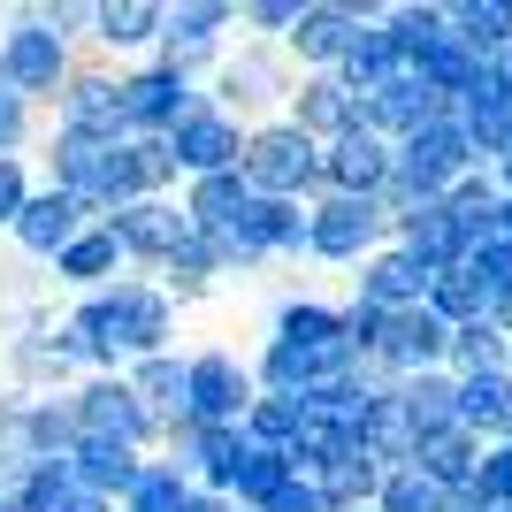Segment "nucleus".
I'll list each match as a JSON object with an SVG mask.
<instances>
[{
  "label": "nucleus",
  "mask_w": 512,
  "mask_h": 512,
  "mask_svg": "<svg viewBox=\"0 0 512 512\" xmlns=\"http://www.w3.org/2000/svg\"><path fill=\"white\" fill-rule=\"evenodd\" d=\"M176 321H184V306L153 276H123V283H107V291L69 306L54 321V344H62V360L77 375H123L138 360L176 352Z\"/></svg>",
  "instance_id": "f257e3e1"
},
{
  "label": "nucleus",
  "mask_w": 512,
  "mask_h": 512,
  "mask_svg": "<svg viewBox=\"0 0 512 512\" xmlns=\"http://www.w3.org/2000/svg\"><path fill=\"white\" fill-rule=\"evenodd\" d=\"M291 92H299V69L268 39H230L222 62H214V77H207V107H222V115L245 123V130L291 115Z\"/></svg>",
  "instance_id": "f03ea898"
},
{
  "label": "nucleus",
  "mask_w": 512,
  "mask_h": 512,
  "mask_svg": "<svg viewBox=\"0 0 512 512\" xmlns=\"http://www.w3.org/2000/svg\"><path fill=\"white\" fill-rule=\"evenodd\" d=\"M62 406H69L77 444H123V451H146V459H153L161 436H169V428L138 406V390H130L123 375H85L77 390H62Z\"/></svg>",
  "instance_id": "7ed1b4c3"
},
{
  "label": "nucleus",
  "mask_w": 512,
  "mask_h": 512,
  "mask_svg": "<svg viewBox=\"0 0 512 512\" xmlns=\"http://www.w3.org/2000/svg\"><path fill=\"white\" fill-rule=\"evenodd\" d=\"M69 69H77V46L54 39L31 8L0 16V85L8 92H23L31 107H54V92L69 85Z\"/></svg>",
  "instance_id": "20e7f679"
},
{
  "label": "nucleus",
  "mask_w": 512,
  "mask_h": 512,
  "mask_svg": "<svg viewBox=\"0 0 512 512\" xmlns=\"http://www.w3.org/2000/svg\"><path fill=\"white\" fill-rule=\"evenodd\" d=\"M237 176H245V192H253V199H299V207H306V199H314V176H321V146L276 115V123L245 130V161H237Z\"/></svg>",
  "instance_id": "39448f33"
},
{
  "label": "nucleus",
  "mask_w": 512,
  "mask_h": 512,
  "mask_svg": "<svg viewBox=\"0 0 512 512\" xmlns=\"http://www.w3.org/2000/svg\"><path fill=\"white\" fill-rule=\"evenodd\" d=\"M260 383H253V360H237L230 344H199L184 352V421L192 428H237L253 413Z\"/></svg>",
  "instance_id": "423d86ee"
},
{
  "label": "nucleus",
  "mask_w": 512,
  "mask_h": 512,
  "mask_svg": "<svg viewBox=\"0 0 512 512\" xmlns=\"http://www.w3.org/2000/svg\"><path fill=\"white\" fill-rule=\"evenodd\" d=\"M390 245L383 199H306V260L321 268H360L367 253Z\"/></svg>",
  "instance_id": "0eeeda50"
},
{
  "label": "nucleus",
  "mask_w": 512,
  "mask_h": 512,
  "mask_svg": "<svg viewBox=\"0 0 512 512\" xmlns=\"http://www.w3.org/2000/svg\"><path fill=\"white\" fill-rule=\"evenodd\" d=\"M214 245H222L230 276L237 268H268V260H306V207L299 199H253Z\"/></svg>",
  "instance_id": "6e6552de"
},
{
  "label": "nucleus",
  "mask_w": 512,
  "mask_h": 512,
  "mask_svg": "<svg viewBox=\"0 0 512 512\" xmlns=\"http://www.w3.org/2000/svg\"><path fill=\"white\" fill-rule=\"evenodd\" d=\"M199 107H207V85H192V77H176L161 62L123 69V138H169Z\"/></svg>",
  "instance_id": "1a4fd4ad"
},
{
  "label": "nucleus",
  "mask_w": 512,
  "mask_h": 512,
  "mask_svg": "<svg viewBox=\"0 0 512 512\" xmlns=\"http://www.w3.org/2000/svg\"><path fill=\"white\" fill-rule=\"evenodd\" d=\"M367 16H383V8H360V0H306L299 23H291V39H283L291 69H299V77H329Z\"/></svg>",
  "instance_id": "9d476101"
},
{
  "label": "nucleus",
  "mask_w": 512,
  "mask_h": 512,
  "mask_svg": "<svg viewBox=\"0 0 512 512\" xmlns=\"http://www.w3.org/2000/svg\"><path fill=\"white\" fill-rule=\"evenodd\" d=\"M107 230H115V245H123V260L130 268H169L176 260V245L192 237V214L176 207V199H130V207H115V214H100Z\"/></svg>",
  "instance_id": "9b49d317"
},
{
  "label": "nucleus",
  "mask_w": 512,
  "mask_h": 512,
  "mask_svg": "<svg viewBox=\"0 0 512 512\" xmlns=\"http://www.w3.org/2000/svg\"><path fill=\"white\" fill-rule=\"evenodd\" d=\"M383 184H390V146L375 130H344L321 146L314 199H383Z\"/></svg>",
  "instance_id": "f8f14e48"
},
{
  "label": "nucleus",
  "mask_w": 512,
  "mask_h": 512,
  "mask_svg": "<svg viewBox=\"0 0 512 512\" xmlns=\"http://www.w3.org/2000/svg\"><path fill=\"white\" fill-rule=\"evenodd\" d=\"M161 31H169V0H92V31L85 39L107 54V69L115 62H153V46H161Z\"/></svg>",
  "instance_id": "ddd939ff"
},
{
  "label": "nucleus",
  "mask_w": 512,
  "mask_h": 512,
  "mask_svg": "<svg viewBox=\"0 0 512 512\" xmlns=\"http://www.w3.org/2000/svg\"><path fill=\"white\" fill-rule=\"evenodd\" d=\"M54 130H92V138H123V69L77 62L69 85L54 92Z\"/></svg>",
  "instance_id": "4468645a"
},
{
  "label": "nucleus",
  "mask_w": 512,
  "mask_h": 512,
  "mask_svg": "<svg viewBox=\"0 0 512 512\" xmlns=\"http://www.w3.org/2000/svg\"><path fill=\"white\" fill-rule=\"evenodd\" d=\"M444 115H451V100H444V92H428V77H413V69H398L383 92H367V100H360V130H375L383 146H406L413 130L444 123Z\"/></svg>",
  "instance_id": "2eb2a0df"
},
{
  "label": "nucleus",
  "mask_w": 512,
  "mask_h": 512,
  "mask_svg": "<svg viewBox=\"0 0 512 512\" xmlns=\"http://www.w3.org/2000/svg\"><path fill=\"white\" fill-rule=\"evenodd\" d=\"M169 153H176V176L199 184V176H230L245 161V123H230L222 107H199L169 130Z\"/></svg>",
  "instance_id": "dca6fc26"
},
{
  "label": "nucleus",
  "mask_w": 512,
  "mask_h": 512,
  "mask_svg": "<svg viewBox=\"0 0 512 512\" xmlns=\"http://www.w3.org/2000/svg\"><path fill=\"white\" fill-rule=\"evenodd\" d=\"M92 222H100V214L85 207V199H69V192H31V207L16 214V222H8V245H16L23 260H39V268H54V253H62L69 237L77 230H92Z\"/></svg>",
  "instance_id": "f3484780"
},
{
  "label": "nucleus",
  "mask_w": 512,
  "mask_h": 512,
  "mask_svg": "<svg viewBox=\"0 0 512 512\" xmlns=\"http://www.w3.org/2000/svg\"><path fill=\"white\" fill-rule=\"evenodd\" d=\"M344 299L375 306V314H398V306H421L428 299V268L406 253V245H383V253H367L360 268H352V291Z\"/></svg>",
  "instance_id": "a211bd4d"
},
{
  "label": "nucleus",
  "mask_w": 512,
  "mask_h": 512,
  "mask_svg": "<svg viewBox=\"0 0 512 512\" xmlns=\"http://www.w3.org/2000/svg\"><path fill=\"white\" fill-rule=\"evenodd\" d=\"M390 245H406L428 276H444V268H459V260H467V237H459V222H451L444 199H421V207L390 214Z\"/></svg>",
  "instance_id": "6ab92c4d"
},
{
  "label": "nucleus",
  "mask_w": 512,
  "mask_h": 512,
  "mask_svg": "<svg viewBox=\"0 0 512 512\" xmlns=\"http://www.w3.org/2000/svg\"><path fill=\"white\" fill-rule=\"evenodd\" d=\"M123 245H115V230H107V222H92V230H77L62 245V253H54V283H62V291H77V299H92V291H107V283H123Z\"/></svg>",
  "instance_id": "aec40b11"
},
{
  "label": "nucleus",
  "mask_w": 512,
  "mask_h": 512,
  "mask_svg": "<svg viewBox=\"0 0 512 512\" xmlns=\"http://www.w3.org/2000/svg\"><path fill=\"white\" fill-rule=\"evenodd\" d=\"M383 474H390V467H383V459H375L367 444H344L337 459H329L321 474H306V482L321 490V505H329V512H375V490H383Z\"/></svg>",
  "instance_id": "412c9836"
},
{
  "label": "nucleus",
  "mask_w": 512,
  "mask_h": 512,
  "mask_svg": "<svg viewBox=\"0 0 512 512\" xmlns=\"http://www.w3.org/2000/svg\"><path fill=\"white\" fill-rule=\"evenodd\" d=\"M291 130H306L314 146H329V138H344V130H360V100L337 85V77H299V92H291V115H283Z\"/></svg>",
  "instance_id": "4be33fe9"
},
{
  "label": "nucleus",
  "mask_w": 512,
  "mask_h": 512,
  "mask_svg": "<svg viewBox=\"0 0 512 512\" xmlns=\"http://www.w3.org/2000/svg\"><path fill=\"white\" fill-rule=\"evenodd\" d=\"M146 467V451H123V444H69V490L100 497V505H123L130 482Z\"/></svg>",
  "instance_id": "5701e85b"
},
{
  "label": "nucleus",
  "mask_w": 512,
  "mask_h": 512,
  "mask_svg": "<svg viewBox=\"0 0 512 512\" xmlns=\"http://www.w3.org/2000/svg\"><path fill=\"white\" fill-rule=\"evenodd\" d=\"M398 46H390V31H383V16H367L360 31H352V46H344V62L329 69V77H337L344 92H352V100H367V92H383L390 77H398Z\"/></svg>",
  "instance_id": "b1692460"
},
{
  "label": "nucleus",
  "mask_w": 512,
  "mask_h": 512,
  "mask_svg": "<svg viewBox=\"0 0 512 512\" xmlns=\"http://www.w3.org/2000/svg\"><path fill=\"white\" fill-rule=\"evenodd\" d=\"M413 467L436 482V490H474V467H482V436H467V428L451 421V428H428L421 444H413Z\"/></svg>",
  "instance_id": "393cba45"
},
{
  "label": "nucleus",
  "mask_w": 512,
  "mask_h": 512,
  "mask_svg": "<svg viewBox=\"0 0 512 512\" xmlns=\"http://www.w3.org/2000/svg\"><path fill=\"white\" fill-rule=\"evenodd\" d=\"M459 383V428L497 444L505 436V413H512V367H482V375H451Z\"/></svg>",
  "instance_id": "a878e982"
},
{
  "label": "nucleus",
  "mask_w": 512,
  "mask_h": 512,
  "mask_svg": "<svg viewBox=\"0 0 512 512\" xmlns=\"http://www.w3.org/2000/svg\"><path fill=\"white\" fill-rule=\"evenodd\" d=\"M390 390H398V413H406L413 444H421L428 428H451V421H459V383H451V367H428V375H406V383H390Z\"/></svg>",
  "instance_id": "bb28decb"
},
{
  "label": "nucleus",
  "mask_w": 512,
  "mask_h": 512,
  "mask_svg": "<svg viewBox=\"0 0 512 512\" xmlns=\"http://www.w3.org/2000/svg\"><path fill=\"white\" fill-rule=\"evenodd\" d=\"M344 337V314L337 299H283L268 314V344H299V352H329Z\"/></svg>",
  "instance_id": "cd10ccee"
},
{
  "label": "nucleus",
  "mask_w": 512,
  "mask_h": 512,
  "mask_svg": "<svg viewBox=\"0 0 512 512\" xmlns=\"http://www.w3.org/2000/svg\"><path fill=\"white\" fill-rule=\"evenodd\" d=\"M176 207L192 214V230H199V237H222L237 214L253 207V192H245V176L230 169V176H199V184H184V192H176Z\"/></svg>",
  "instance_id": "c85d7f7f"
},
{
  "label": "nucleus",
  "mask_w": 512,
  "mask_h": 512,
  "mask_svg": "<svg viewBox=\"0 0 512 512\" xmlns=\"http://www.w3.org/2000/svg\"><path fill=\"white\" fill-rule=\"evenodd\" d=\"M291 482H299L291 451H253V444H245V459H237V474H230V490H222V497H230L237 512H260V505H276Z\"/></svg>",
  "instance_id": "c756f323"
},
{
  "label": "nucleus",
  "mask_w": 512,
  "mask_h": 512,
  "mask_svg": "<svg viewBox=\"0 0 512 512\" xmlns=\"http://www.w3.org/2000/svg\"><path fill=\"white\" fill-rule=\"evenodd\" d=\"M123 383L138 390V406H146L161 428H176V421H184V352H161V360L123 367Z\"/></svg>",
  "instance_id": "7c9ffc66"
},
{
  "label": "nucleus",
  "mask_w": 512,
  "mask_h": 512,
  "mask_svg": "<svg viewBox=\"0 0 512 512\" xmlns=\"http://www.w3.org/2000/svg\"><path fill=\"white\" fill-rule=\"evenodd\" d=\"M383 31H390V46H398V62L421 69L428 54L451 39V8H428V0L413 8V0H406V8H383Z\"/></svg>",
  "instance_id": "2f4dec72"
},
{
  "label": "nucleus",
  "mask_w": 512,
  "mask_h": 512,
  "mask_svg": "<svg viewBox=\"0 0 512 512\" xmlns=\"http://www.w3.org/2000/svg\"><path fill=\"white\" fill-rule=\"evenodd\" d=\"M451 39L467 46L474 62H497L512 46V0H459L451 8Z\"/></svg>",
  "instance_id": "473e14b6"
},
{
  "label": "nucleus",
  "mask_w": 512,
  "mask_h": 512,
  "mask_svg": "<svg viewBox=\"0 0 512 512\" xmlns=\"http://www.w3.org/2000/svg\"><path fill=\"white\" fill-rule=\"evenodd\" d=\"M444 207H451V222H459V237H467V253H474L482 237H497V207H505V192H497L490 169H474V176H459V184L444 192Z\"/></svg>",
  "instance_id": "72a5a7b5"
},
{
  "label": "nucleus",
  "mask_w": 512,
  "mask_h": 512,
  "mask_svg": "<svg viewBox=\"0 0 512 512\" xmlns=\"http://www.w3.org/2000/svg\"><path fill=\"white\" fill-rule=\"evenodd\" d=\"M451 375H482V367H512V337L497 329L490 314L482 321H467V329H451Z\"/></svg>",
  "instance_id": "f704fd0d"
},
{
  "label": "nucleus",
  "mask_w": 512,
  "mask_h": 512,
  "mask_svg": "<svg viewBox=\"0 0 512 512\" xmlns=\"http://www.w3.org/2000/svg\"><path fill=\"white\" fill-rule=\"evenodd\" d=\"M299 421H306V406H299V398H268V390H260V398H253V413L237 421V436H245L253 451H291Z\"/></svg>",
  "instance_id": "c9c22d12"
},
{
  "label": "nucleus",
  "mask_w": 512,
  "mask_h": 512,
  "mask_svg": "<svg viewBox=\"0 0 512 512\" xmlns=\"http://www.w3.org/2000/svg\"><path fill=\"white\" fill-rule=\"evenodd\" d=\"M230 31H237V0H176L169 8V39L230 46Z\"/></svg>",
  "instance_id": "e433bc0d"
},
{
  "label": "nucleus",
  "mask_w": 512,
  "mask_h": 512,
  "mask_svg": "<svg viewBox=\"0 0 512 512\" xmlns=\"http://www.w3.org/2000/svg\"><path fill=\"white\" fill-rule=\"evenodd\" d=\"M428 314L444 321V329H467V321H482L490 314V299H482V291H474V276L467 268H444V276H428Z\"/></svg>",
  "instance_id": "4c0bfd02"
},
{
  "label": "nucleus",
  "mask_w": 512,
  "mask_h": 512,
  "mask_svg": "<svg viewBox=\"0 0 512 512\" xmlns=\"http://www.w3.org/2000/svg\"><path fill=\"white\" fill-rule=\"evenodd\" d=\"M184 497H192V482L169 467V459H146L138 467V482H130V497L115 512H184Z\"/></svg>",
  "instance_id": "58836bf2"
},
{
  "label": "nucleus",
  "mask_w": 512,
  "mask_h": 512,
  "mask_svg": "<svg viewBox=\"0 0 512 512\" xmlns=\"http://www.w3.org/2000/svg\"><path fill=\"white\" fill-rule=\"evenodd\" d=\"M375 512H444V490L421 467H390L383 490H375Z\"/></svg>",
  "instance_id": "ea45409f"
},
{
  "label": "nucleus",
  "mask_w": 512,
  "mask_h": 512,
  "mask_svg": "<svg viewBox=\"0 0 512 512\" xmlns=\"http://www.w3.org/2000/svg\"><path fill=\"white\" fill-rule=\"evenodd\" d=\"M459 268H467V276H474V291H482V299H505V291H512V237H482V245H474V253L467 260H459Z\"/></svg>",
  "instance_id": "a19ab883"
},
{
  "label": "nucleus",
  "mask_w": 512,
  "mask_h": 512,
  "mask_svg": "<svg viewBox=\"0 0 512 512\" xmlns=\"http://www.w3.org/2000/svg\"><path fill=\"white\" fill-rule=\"evenodd\" d=\"M31 146H39V107L0 85V161H16V153H31Z\"/></svg>",
  "instance_id": "79ce46f5"
},
{
  "label": "nucleus",
  "mask_w": 512,
  "mask_h": 512,
  "mask_svg": "<svg viewBox=\"0 0 512 512\" xmlns=\"http://www.w3.org/2000/svg\"><path fill=\"white\" fill-rule=\"evenodd\" d=\"M474 497L490 512H512V444H482V467H474Z\"/></svg>",
  "instance_id": "37998d69"
},
{
  "label": "nucleus",
  "mask_w": 512,
  "mask_h": 512,
  "mask_svg": "<svg viewBox=\"0 0 512 512\" xmlns=\"http://www.w3.org/2000/svg\"><path fill=\"white\" fill-rule=\"evenodd\" d=\"M31 192H39V161H31V153L0 161V237H8V222L31 207Z\"/></svg>",
  "instance_id": "c03bdc74"
},
{
  "label": "nucleus",
  "mask_w": 512,
  "mask_h": 512,
  "mask_svg": "<svg viewBox=\"0 0 512 512\" xmlns=\"http://www.w3.org/2000/svg\"><path fill=\"white\" fill-rule=\"evenodd\" d=\"M31 16H39L46 31H54V39H69V46H77V39L92 31V0H85V8H77V0H39Z\"/></svg>",
  "instance_id": "a18cd8bd"
},
{
  "label": "nucleus",
  "mask_w": 512,
  "mask_h": 512,
  "mask_svg": "<svg viewBox=\"0 0 512 512\" xmlns=\"http://www.w3.org/2000/svg\"><path fill=\"white\" fill-rule=\"evenodd\" d=\"M260 512H329V505H321V490H314V482L299 474V482H291V490H283L276 505H260Z\"/></svg>",
  "instance_id": "49530a36"
},
{
  "label": "nucleus",
  "mask_w": 512,
  "mask_h": 512,
  "mask_svg": "<svg viewBox=\"0 0 512 512\" xmlns=\"http://www.w3.org/2000/svg\"><path fill=\"white\" fill-rule=\"evenodd\" d=\"M184 512H237V505L222 490H192V497H184Z\"/></svg>",
  "instance_id": "de8ad7c7"
},
{
  "label": "nucleus",
  "mask_w": 512,
  "mask_h": 512,
  "mask_svg": "<svg viewBox=\"0 0 512 512\" xmlns=\"http://www.w3.org/2000/svg\"><path fill=\"white\" fill-rule=\"evenodd\" d=\"M490 321H497V329H505V337H512V291H505V299L490 306Z\"/></svg>",
  "instance_id": "09e8293b"
},
{
  "label": "nucleus",
  "mask_w": 512,
  "mask_h": 512,
  "mask_svg": "<svg viewBox=\"0 0 512 512\" xmlns=\"http://www.w3.org/2000/svg\"><path fill=\"white\" fill-rule=\"evenodd\" d=\"M497 237H512V199H505V207H497Z\"/></svg>",
  "instance_id": "8fccbe9b"
},
{
  "label": "nucleus",
  "mask_w": 512,
  "mask_h": 512,
  "mask_svg": "<svg viewBox=\"0 0 512 512\" xmlns=\"http://www.w3.org/2000/svg\"><path fill=\"white\" fill-rule=\"evenodd\" d=\"M497 444H512V413H505V436H497Z\"/></svg>",
  "instance_id": "3c124183"
},
{
  "label": "nucleus",
  "mask_w": 512,
  "mask_h": 512,
  "mask_svg": "<svg viewBox=\"0 0 512 512\" xmlns=\"http://www.w3.org/2000/svg\"><path fill=\"white\" fill-rule=\"evenodd\" d=\"M0 512H8V490H0Z\"/></svg>",
  "instance_id": "603ef678"
}]
</instances>
